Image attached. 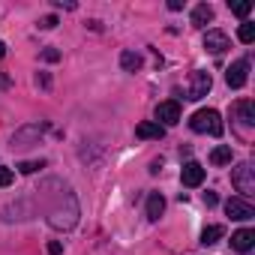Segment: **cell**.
I'll return each instance as SVG.
<instances>
[{"label": "cell", "instance_id": "obj_1", "mask_svg": "<svg viewBox=\"0 0 255 255\" xmlns=\"http://www.w3.org/2000/svg\"><path fill=\"white\" fill-rule=\"evenodd\" d=\"M189 126H192L195 132H207V135H213V138H219L222 129H225L216 108H201V111H195L192 120H189Z\"/></svg>", "mask_w": 255, "mask_h": 255}, {"label": "cell", "instance_id": "obj_2", "mask_svg": "<svg viewBox=\"0 0 255 255\" xmlns=\"http://www.w3.org/2000/svg\"><path fill=\"white\" fill-rule=\"evenodd\" d=\"M231 183H234V189L240 192V198H249V195L255 192V168H252L249 162L234 165V168H231Z\"/></svg>", "mask_w": 255, "mask_h": 255}, {"label": "cell", "instance_id": "obj_3", "mask_svg": "<svg viewBox=\"0 0 255 255\" xmlns=\"http://www.w3.org/2000/svg\"><path fill=\"white\" fill-rule=\"evenodd\" d=\"M210 87H213V78H210V72H204V69H195V72L189 75V81H186V99L198 102V99H204V96L210 93Z\"/></svg>", "mask_w": 255, "mask_h": 255}, {"label": "cell", "instance_id": "obj_4", "mask_svg": "<svg viewBox=\"0 0 255 255\" xmlns=\"http://www.w3.org/2000/svg\"><path fill=\"white\" fill-rule=\"evenodd\" d=\"M156 123L162 126H174V123H180V102L177 99H165V102H159L156 105Z\"/></svg>", "mask_w": 255, "mask_h": 255}, {"label": "cell", "instance_id": "obj_5", "mask_svg": "<svg viewBox=\"0 0 255 255\" xmlns=\"http://www.w3.org/2000/svg\"><path fill=\"white\" fill-rule=\"evenodd\" d=\"M246 78H249V60H234L225 72V81H228L231 90H240L246 84Z\"/></svg>", "mask_w": 255, "mask_h": 255}, {"label": "cell", "instance_id": "obj_6", "mask_svg": "<svg viewBox=\"0 0 255 255\" xmlns=\"http://www.w3.org/2000/svg\"><path fill=\"white\" fill-rule=\"evenodd\" d=\"M225 213H228L231 219H237V222H246V219L255 216V207H252L246 198H228V201H225Z\"/></svg>", "mask_w": 255, "mask_h": 255}, {"label": "cell", "instance_id": "obj_7", "mask_svg": "<svg viewBox=\"0 0 255 255\" xmlns=\"http://www.w3.org/2000/svg\"><path fill=\"white\" fill-rule=\"evenodd\" d=\"M204 48H207L210 54H225V51L231 48V42H228V36H225L222 30H207V33H204Z\"/></svg>", "mask_w": 255, "mask_h": 255}, {"label": "cell", "instance_id": "obj_8", "mask_svg": "<svg viewBox=\"0 0 255 255\" xmlns=\"http://www.w3.org/2000/svg\"><path fill=\"white\" fill-rule=\"evenodd\" d=\"M180 180H183V186H201V183H204V168L189 159V162L183 165V171H180Z\"/></svg>", "mask_w": 255, "mask_h": 255}, {"label": "cell", "instance_id": "obj_9", "mask_svg": "<svg viewBox=\"0 0 255 255\" xmlns=\"http://www.w3.org/2000/svg\"><path fill=\"white\" fill-rule=\"evenodd\" d=\"M252 246H255V231L252 228H240V231L231 234V249L234 252H249Z\"/></svg>", "mask_w": 255, "mask_h": 255}, {"label": "cell", "instance_id": "obj_10", "mask_svg": "<svg viewBox=\"0 0 255 255\" xmlns=\"http://www.w3.org/2000/svg\"><path fill=\"white\" fill-rule=\"evenodd\" d=\"M234 117H237V123H240V129H243V135H246V129L255 123V114H252V102L249 99H240L237 105H234Z\"/></svg>", "mask_w": 255, "mask_h": 255}, {"label": "cell", "instance_id": "obj_11", "mask_svg": "<svg viewBox=\"0 0 255 255\" xmlns=\"http://www.w3.org/2000/svg\"><path fill=\"white\" fill-rule=\"evenodd\" d=\"M135 135H138V138H144V141H150V138H156V141H159V138L165 135V129H162L156 120H144V123H138V126H135Z\"/></svg>", "mask_w": 255, "mask_h": 255}, {"label": "cell", "instance_id": "obj_12", "mask_svg": "<svg viewBox=\"0 0 255 255\" xmlns=\"http://www.w3.org/2000/svg\"><path fill=\"white\" fill-rule=\"evenodd\" d=\"M162 210H165V198H162L159 192H150V195H147V219L156 222V219L162 216Z\"/></svg>", "mask_w": 255, "mask_h": 255}, {"label": "cell", "instance_id": "obj_13", "mask_svg": "<svg viewBox=\"0 0 255 255\" xmlns=\"http://www.w3.org/2000/svg\"><path fill=\"white\" fill-rule=\"evenodd\" d=\"M207 21H213V6H210V3H198V6L192 9V24H195V27H204Z\"/></svg>", "mask_w": 255, "mask_h": 255}, {"label": "cell", "instance_id": "obj_14", "mask_svg": "<svg viewBox=\"0 0 255 255\" xmlns=\"http://www.w3.org/2000/svg\"><path fill=\"white\" fill-rule=\"evenodd\" d=\"M141 63H144V60H141V54H138V51H123V54H120V66H123L126 72L141 69Z\"/></svg>", "mask_w": 255, "mask_h": 255}, {"label": "cell", "instance_id": "obj_15", "mask_svg": "<svg viewBox=\"0 0 255 255\" xmlns=\"http://www.w3.org/2000/svg\"><path fill=\"white\" fill-rule=\"evenodd\" d=\"M210 162L213 165H231V147L228 144H219L210 150Z\"/></svg>", "mask_w": 255, "mask_h": 255}, {"label": "cell", "instance_id": "obj_16", "mask_svg": "<svg viewBox=\"0 0 255 255\" xmlns=\"http://www.w3.org/2000/svg\"><path fill=\"white\" fill-rule=\"evenodd\" d=\"M225 234V228L222 225H207L204 231H201V243L204 246H213V243H219V237Z\"/></svg>", "mask_w": 255, "mask_h": 255}, {"label": "cell", "instance_id": "obj_17", "mask_svg": "<svg viewBox=\"0 0 255 255\" xmlns=\"http://www.w3.org/2000/svg\"><path fill=\"white\" fill-rule=\"evenodd\" d=\"M237 36H240V42H243V45H252V42H255V24L243 21V24H240V30H237Z\"/></svg>", "mask_w": 255, "mask_h": 255}, {"label": "cell", "instance_id": "obj_18", "mask_svg": "<svg viewBox=\"0 0 255 255\" xmlns=\"http://www.w3.org/2000/svg\"><path fill=\"white\" fill-rule=\"evenodd\" d=\"M228 6H231V12L240 15V18H246V15L252 12V3H228Z\"/></svg>", "mask_w": 255, "mask_h": 255}, {"label": "cell", "instance_id": "obj_19", "mask_svg": "<svg viewBox=\"0 0 255 255\" xmlns=\"http://www.w3.org/2000/svg\"><path fill=\"white\" fill-rule=\"evenodd\" d=\"M15 180V174H12V168H6V165H0V186H9Z\"/></svg>", "mask_w": 255, "mask_h": 255}, {"label": "cell", "instance_id": "obj_20", "mask_svg": "<svg viewBox=\"0 0 255 255\" xmlns=\"http://www.w3.org/2000/svg\"><path fill=\"white\" fill-rule=\"evenodd\" d=\"M42 165H45V162H18V171H21V174H33V171L42 168Z\"/></svg>", "mask_w": 255, "mask_h": 255}, {"label": "cell", "instance_id": "obj_21", "mask_svg": "<svg viewBox=\"0 0 255 255\" xmlns=\"http://www.w3.org/2000/svg\"><path fill=\"white\" fill-rule=\"evenodd\" d=\"M54 24H57V15H45V18L39 21V27H42V30H51Z\"/></svg>", "mask_w": 255, "mask_h": 255}, {"label": "cell", "instance_id": "obj_22", "mask_svg": "<svg viewBox=\"0 0 255 255\" xmlns=\"http://www.w3.org/2000/svg\"><path fill=\"white\" fill-rule=\"evenodd\" d=\"M42 60L54 63V60H60V51H54V48H45V51H42Z\"/></svg>", "mask_w": 255, "mask_h": 255}, {"label": "cell", "instance_id": "obj_23", "mask_svg": "<svg viewBox=\"0 0 255 255\" xmlns=\"http://www.w3.org/2000/svg\"><path fill=\"white\" fill-rule=\"evenodd\" d=\"M204 204H207V207H216V204H219V195H216V192H204Z\"/></svg>", "mask_w": 255, "mask_h": 255}, {"label": "cell", "instance_id": "obj_24", "mask_svg": "<svg viewBox=\"0 0 255 255\" xmlns=\"http://www.w3.org/2000/svg\"><path fill=\"white\" fill-rule=\"evenodd\" d=\"M60 252H63V246H60L57 240H51V243H48V255H60Z\"/></svg>", "mask_w": 255, "mask_h": 255}, {"label": "cell", "instance_id": "obj_25", "mask_svg": "<svg viewBox=\"0 0 255 255\" xmlns=\"http://www.w3.org/2000/svg\"><path fill=\"white\" fill-rule=\"evenodd\" d=\"M168 9H171V12H177V9H183V0H168Z\"/></svg>", "mask_w": 255, "mask_h": 255}, {"label": "cell", "instance_id": "obj_26", "mask_svg": "<svg viewBox=\"0 0 255 255\" xmlns=\"http://www.w3.org/2000/svg\"><path fill=\"white\" fill-rule=\"evenodd\" d=\"M3 57H6V45H3V42H0V60H3Z\"/></svg>", "mask_w": 255, "mask_h": 255}]
</instances>
